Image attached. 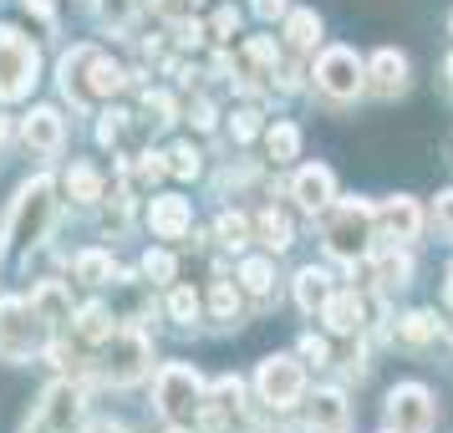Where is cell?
I'll return each mask as SVG.
<instances>
[{"label": "cell", "instance_id": "obj_34", "mask_svg": "<svg viewBox=\"0 0 453 433\" xmlns=\"http://www.w3.org/2000/svg\"><path fill=\"white\" fill-rule=\"evenodd\" d=\"M168 174V153H153V148H143V153H133L123 164V179H143V184H153V179H164Z\"/></svg>", "mask_w": 453, "mask_h": 433}, {"label": "cell", "instance_id": "obj_23", "mask_svg": "<svg viewBox=\"0 0 453 433\" xmlns=\"http://www.w3.org/2000/svg\"><path fill=\"white\" fill-rule=\"evenodd\" d=\"M255 235H260V245H265L270 255H286V250L296 245V225H290L275 205H265L260 214H255Z\"/></svg>", "mask_w": 453, "mask_h": 433}, {"label": "cell", "instance_id": "obj_31", "mask_svg": "<svg viewBox=\"0 0 453 433\" xmlns=\"http://www.w3.org/2000/svg\"><path fill=\"white\" fill-rule=\"evenodd\" d=\"M164 311H168V321H173V327H184V331H188L194 321H199L204 301H199V290H194V286H168Z\"/></svg>", "mask_w": 453, "mask_h": 433}, {"label": "cell", "instance_id": "obj_20", "mask_svg": "<svg viewBox=\"0 0 453 433\" xmlns=\"http://www.w3.org/2000/svg\"><path fill=\"white\" fill-rule=\"evenodd\" d=\"M275 62H280V46L270 42V36H250L245 46H240V77H245V87L255 82H275Z\"/></svg>", "mask_w": 453, "mask_h": 433}, {"label": "cell", "instance_id": "obj_1", "mask_svg": "<svg viewBox=\"0 0 453 433\" xmlns=\"http://www.w3.org/2000/svg\"><path fill=\"white\" fill-rule=\"evenodd\" d=\"M57 77H62V97L77 112H87L92 103H103L112 92H123L127 82V72L112 57H103L97 46H72L62 57V66H57Z\"/></svg>", "mask_w": 453, "mask_h": 433}, {"label": "cell", "instance_id": "obj_3", "mask_svg": "<svg viewBox=\"0 0 453 433\" xmlns=\"http://www.w3.org/2000/svg\"><path fill=\"white\" fill-rule=\"evenodd\" d=\"M372 229H377V209L367 199H342V205L326 209V225H321V245H326L331 260L342 266H357L372 255Z\"/></svg>", "mask_w": 453, "mask_h": 433}, {"label": "cell", "instance_id": "obj_2", "mask_svg": "<svg viewBox=\"0 0 453 433\" xmlns=\"http://www.w3.org/2000/svg\"><path fill=\"white\" fill-rule=\"evenodd\" d=\"M51 220H57V179L51 174H36V179H26L16 189V199H11V214H5V245L11 250H36L46 245V235H51Z\"/></svg>", "mask_w": 453, "mask_h": 433}, {"label": "cell", "instance_id": "obj_45", "mask_svg": "<svg viewBox=\"0 0 453 433\" xmlns=\"http://www.w3.org/2000/svg\"><path fill=\"white\" fill-rule=\"evenodd\" d=\"M118 138H123V112H103V123H97V143L112 148Z\"/></svg>", "mask_w": 453, "mask_h": 433}, {"label": "cell", "instance_id": "obj_19", "mask_svg": "<svg viewBox=\"0 0 453 433\" xmlns=\"http://www.w3.org/2000/svg\"><path fill=\"white\" fill-rule=\"evenodd\" d=\"M306 413H311V429H316V433L347 429V418H351L347 392H342V388H316V392H311V403H306Z\"/></svg>", "mask_w": 453, "mask_h": 433}, {"label": "cell", "instance_id": "obj_4", "mask_svg": "<svg viewBox=\"0 0 453 433\" xmlns=\"http://www.w3.org/2000/svg\"><path fill=\"white\" fill-rule=\"evenodd\" d=\"M204 392H209V383L199 377V367H188V362H164L158 377H153V408H158L164 423H199Z\"/></svg>", "mask_w": 453, "mask_h": 433}, {"label": "cell", "instance_id": "obj_38", "mask_svg": "<svg viewBox=\"0 0 453 433\" xmlns=\"http://www.w3.org/2000/svg\"><path fill=\"white\" fill-rule=\"evenodd\" d=\"M143 275L153 286H173V275H179V260L168 255V250H148L143 255Z\"/></svg>", "mask_w": 453, "mask_h": 433}, {"label": "cell", "instance_id": "obj_17", "mask_svg": "<svg viewBox=\"0 0 453 433\" xmlns=\"http://www.w3.org/2000/svg\"><path fill=\"white\" fill-rule=\"evenodd\" d=\"M21 133H26V148H31V153L57 159V153H62V143H66V118L57 112V107H31Z\"/></svg>", "mask_w": 453, "mask_h": 433}, {"label": "cell", "instance_id": "obj_47", "mask_svg": "<svg viewBox=\"0 0 453 433\" xmlns=\"http://www.w3.org/2000/svg\"><path fill=\"white\" fill-rule=\"evenodd\" d=\"M92 433H127L123 423H112V418H107V423H92Z\"/></svg>", "mask_w": 453, "mask_h": 433}, {"label": "cell", "instance_id": "obj_51", "mask_svg": "<svg viewBox=\"0 0 453 433\" xmlns=\"http://www.w3.org/2000/svg\"><path fill=\"white\" fill-rule=\"evenodd\" d=\"M382 433H397V429H382Z\"/></svg>", "mask_w": 453, "mask_h": 433}, {"label": "cell", "instance_id": "obj_30", "mask_svg": "<svg viewBox=\"0 0 453 433\" xmlns=\"http://www.w3.org/2000/svg\"><path fill=\"white\" fill-rule=\"evenodd\" d=\"M72 275H77L82 286H107V281H112V255H107V250H77V255H72Z\"/></svg>", "mask_w": 453, "mask_h": 433}, {"label": "cell", "instance_id": "obj_27", "mask_svg": "<svg viewBox=\"0 0 453 433\" xmlns=\"http://www.w3.org/2000/svg\"><path fill=\"white\" fill-rule=\"evenodd\" d=\"M66 194H72V205H103V174L92 164H72L66 168Z\"/></svg>", "mask_w": 453, "mask_h": 433}, {"label": "cell", "instance_id": "obj_13", "mask_svg": "<svg viewBox=\"0 0 453 433\" xmlns=\"http://www.w3.org/2000/svg\"><path fill=\"white\" fill-rule=\"evenodd\" d=\"M148 229H153V240H188L194 235V205L184 194H153L148 199Z\"/></svg>", "mask_w": 453, "mask_h": 433}, {"label": "cell", "instance_id": "obj_28", "mask_svg": "<svg viewBox=\"0 0 453 433\" xmlns=\"http://www.w3.org/2000/svg\"><path fill=\"white\" fill-rule=\"evenodd\" d=\"M321 42V16L316 11H290L286 16V46L290 51H316Z\"/></svg>", "mask_w": 453, "mask_h": 433}, {"label": "cell", "instance_id": "obj_33", "mask_svg": "<svg viewBox=\"0 0 453 433\" xmlns=\"http://www.w3.org/2000/svg\"><path fill=\"white\" fill-rule=\"evenodd\" d=\"M408 281H412V260L408 255H397V245L382 250V255H377V286L382 290H403Z\"/></svg>", "mask_w": 453, "mask_h": 433}, {"label": "cell", "instance_id": "obj_50", "mask_svg": "<svg viewBox=\"0 0 453 433\" xmlns=\"http://www.w3.org/2000/svg\"><path fill=\"white\" fill-rule=\"evenodd\" d=\"M0 143H5V112H0Z\"/></svg>", "mask_w": 453, "mask_h": 433}, {"label": "cell", "instance_id": "obj_26", "mask_svg": "<svg viewBox=\"0 0 453 433\" xmlns=\"http://www.w3.org/2000/svg\"><path fill=\"white\" fill-rule=\"evenodd\" d=\"M209 316H214V327H240V281L209 286Z\"/></svg>", "mask_w": 453, "mask_h": 433}, {"label": "cell", "instance_id": "obj_18", "mask_svg": "<svg viewBox=\"0 0 453 433\" xmlns=\"http://www.w3.org/2000/svg\"><path fill=\"white\" fill-rule=\"evenodd\" d=\"M362 316H367V306H362L357 290H331L326 306H321V321H326L331 336H357L362 331Z\"/></svg>", "mask_w": 453, "mask_h": 433}, {"label": "cell", "instance_id": "obj_39", "mask_svg": "<svg viewBox=\"0 0 453 433\" xmlns=\"http://www.w3.org/2000/svg\"><path fill=\"white\" fill-rule=\"evenodd\" d=\"M260 112H255V107H240V112H234V118H229V133H234V143H255V138H260Z\"/></svg>", "mask_w": 453, "mask_h": 433}, {"label": "cell", "instance_id": "obj_32", "mask_svg": "<svg viewBox=\"0 0 453 433\" xmlns=\"http://www.w3.org/2000/svg\"><path fill=\"white\" fill-rule=\"evenodd\" d=\"M265 148H270V159H275V164L301 159V128L286 123V118H280V123H270V128H265Z\"/></svg>", "mask_w": 453, "mask_h": 433}, {"label": "cell", "instance_id": "obj_37", "mask_svg": "<svg viewBox=\"0 0 453 433\" xmlns=\"http://www.w3.org/2000/svg\"><path fill=\"white\" fill-rule=\"evenodd\" d=\"M97 16H103V26H112V31L123 36V31H133V21H138V0H97Z\"/></svg>", "mask_w": 453, "mask_h": 433}, {"label": "cell", "instance_id": "obj_21", "mask_svg": "<svg viewBox=\"0 0 453 433\" xmlns=\"http://www.w3.org/2000/svg\"><path fill=\"white\" fill-rule=\"evenodd\" d=\"M26 301L36 306V316H42L46 327H66V321H72V290H66L62 281H36Z\"/></svg>", "mask_w": 453, "mask_h": 433}, {"label": "cell", "instance_id": "obj_24", "mask_svg": "<svg viewBox=\"0 0 453 433\" xmlns=\"http://www.w3.org/2000/svg\"><path fill=\"white\" fill-rule=\"evenodd\" d=\"M72 331L82 336L87 347H103L107 336L118 331V321H112V311H107V306H97V301H92V306L72 311Z\"/></svg>", "mask_w": 453, "mask_h": 433}, {"label": "cell", "instance_id": "obj_42", "mask_svg": "<svg viewBox=\"0 0 453 433\" xmlns=\"http://www.w3.org/2000/svg\"><path fill=\"white\" fill-rule=\"evenodd\" d=\"M433 229H438L443 240H453V189H443V194L433 199Z\"/></svg>", "mask_w": 453, "mask_h": 433}, {"label": "cell", "instance_id": "obj_9", "mask_svg": "<svg viewBox=\"0 0 453 433\" xmlns=\"http://www.w3.org/2000/svg\"><path fill=\"white\" fill-rule=\"evenodd\" d=\"M255 392H260L265 408L290 413L306 398V367H301V357H286V352L260 357V367H255Z\"/></svg>", "mask_w": 453, "mask_h": 433}, {"label": "cell", "instance_id": "obj_15", "mask_svg": "<svg viewBox=\"0 0 453 433\" xmlns=\"http://www.w3.org/2000/svg\"><path fill=\"white\" fill-rule=\"evenodd\" d=\"M290 199L306 209V214H326L336 205V174L326 164H306L296 168V179H290Z\"/></svg>", "mask_w": 453, "mask_h": 433}, {"label": "cell", "instance_id": "obj_40", "mask_svg": "<svg viewBox=\"0 0 453 433\" xmlns=\"http://www.w3.org/2000/svg\"><path fill=\"white\" fill-rule=\"evenodd\" d=\"M234 31H240V11H234V5H219L214 21H209V36H214V42H234Z\"/></svg>", "mask_w": 453, "mask_h": 433}, {"label": "cell", "instance_id": "obj_12", "mask_svg": "<svg viewBox=\"0 0 453 433\" xmlns=\"http://www.w3.org/2000/svg\"><path fill=\"white\" fill-rule=\"evenodd\" d=\"M240 413H245V383H240V377H214V383H209V392H204L199 433H225Z\"/></svg>", "mask_w": 453, "mask_h": 433}, {"label": "cell", "instance_id": "obj_41", "mask_svg": "<svg viewBox=\"0 0 453 433\" xmlns=\"http://www.w3.org/2000/svg\"><path fill=\"white\" fill-rule=\"evenodd\" d=\"M143 112H158L153 123H179V103L168 92H143Z\"/></svg>", "mask_w": 453, "mask_h": 433}, {"label": "cell", "instance_id": "obj_46", "mask_svg": "<svg viewBox=\"0 0 453 433\" xmlns=\"http://www.w3.org/2000/svg\"><path fill=\"white\" fill-rule=\"evenodd\" d=\"M188 118H194V128H214V103H209V97H199V103L188 107Z\"/></svg>", "mask_w": 453, "mask_h": 433}, {"label": "cell", "instance_id": "obj_11", "mask_svg": "<svg viewBox=\"0 0 453 433\" xmlns=\"http://www.w3.org/2000/svg\"><path fill=\"white\" fill-rule=\"evenodd\" d=\"M388 429L397 433H433V418H438V403L423 383H397L388 392Z\"/></svg>", "mask_w": 453, "mask_h": 433}, {"label": "cell", "instance_id": "obj_16", "mask_svg": "<svg viewBox=\"0 0 453 433\" xmlns=\"http://www.w3.org/2000/svg\"><path fill=\"white\" fill-rule=\"evenodd\" d=\"M408 57L397 51V46H382V51H372V62H367V92H377V97H403L408 92Z\"/></svg>", "mask_w": 453, "mask_h": 433}, {"label": "cell", "instance_id": "obj_14", "mask_svg": "<svg viewBox=\"0 0 453 433\" xmlns=\"http://www.w3.org/2000/svg\"><path fill=\"white\" fill-rule=\"evenodd\" d=\"M377 229L388 235L392 245H412V240L423 235V209H418V199H412V194L382 199V205H377Z\"/></svg>", "mask_w": 453, "mask_h": 433}, {"label": "cell", "instance_id": "obj_48", "mask_svg": "<svg viewBox=\"0 0 453 433\" xmlns=\"http://www.w3.org/2000/svg\"><path fill=\"white\" fill-rule=\"evenodd\" d=\"M164 433H194V423H168Z\"/></svg>", "mask_w": 453, "mask_h": 433}, {"label": "cell", "instance_id": "obj_22", "mask_svg": "<svg viewBox=\"0 0 453 433\" xmlns=\"http://www.w3.org/2000/svg\"><path fill=\"white\" fill-rule=\"evenodd\" d=\"M443 336V321H438V311H408V316H397V342L412 352L433 347Z\"/></svg>", "mask_w": 453, "mask_h": 433}, {"label": "cell", "instance_id": "obj_43", "mask_svg": "<svg viewBox=\"0 0 453 433\" xmlns=\"http://www.w3.org/2000/svg\"><path fill=\"white\" fill-rule=\"evenodd\" d=\"M301 362H316V367H331V342L326 336H301Z\"/></svg>", "mask_w": 453, "mask_h": 433}, {"label": "cell", "instance_id": "obj_35", "mask_svg": "<svg viewBox=\"0 0 453 433\" xmlns=\"http://www.w3.org/2000/svg\"><path fill=\"white\" fill-rule=\"evenodd\" d=\"M214 235H219L225 250H245L250 235H255V220H245L240 209H229V214H219V229H214Z\"/></svg>", "mask_w": 453, "mask_h": 433}, {"label": "cell", "instance_id": "obj_44", "mask_svg": "<svg viewBox=\"0 0 453 433\" xmlns=\"http://www.w3.org/2000/svg\"><path fill=\"white\" fill-rule=\"evenodd\" d=\"M250 11H255L260 21H286V16H290V0H250Z\"/></svg>", "mask_w": 453, "mask_h": 433}, {"label": "cell", "instance_id": "obj_53", "mask_svg": "<svg viewBox=\"0 0 453 433\" xmlns=\"http://www.w3.org/2000/svg\"><path fill=\"white\" fill-rule=\"evenodd\" d=\"M336 433H342V429H336Z\"/></svg>", "mask_w": 453, "mask_h": 433}, {"label": "cell", "instance_id": "obj_25", "mask_svg": "<svg viewBox=\"0 0 453 433\" xmlns=\"http://www.w3.org/2000/svg\"><path fill=\"white\" fill-rule=\"evenodd\" d=\"M331 290H336V286H331V275L321 266L296 270V306H301V311H321Z\"/></svg>", "mask_w": 453, "mask_h": 433}, {"label": "cell", "instance_id": "obj_52", "mask_svg": "<svg viewBox=\"0 0 453 433\" xmlns=\"http://www.w3.org/2000/svg\"><path fill=\"white\" fill-rule=\"evenodd\" d=\"M449 31H453V16H449Z\"/></svg>", "mask_w": 453, "mask_h": 433}, {"label": "cell", "instance_id": "obj_6", "mask_svg": "<svg viewBox=\"0 0 453 433\" xmlns=\"http://www.w3.org/2000/svg\"><path fill=\"white\" fill-rule=\"evenodd\" d=\"M97 372H103V383H112V388H133V383H143L148 372H153V336L138 331V327H118L103 342V362H97Z\"/></svg>", "mask_w": 453, "mask_h": 433}, {"label": "cell", "instance_id": "obj_7", "mask_svg": "<svg viewBox=\"0 0 453 433\" xmlns=\"http://www.w3.org/2000/svg\"><path fill=\"white\" fill-rule=\"evenodd\" d=\"M46 321L36 316L31 301L5 296L0 301V362H31L36 352H46Z\"/></svg>", "mask_w": 453, "mask_h": 433}, {"label": "cell", "instance_id": "obj_29", "mask_svg": "<svg viewBox=\"0 0 453 433\" xmlns=\"http://www.w3.org/2000/svg\"><path fill=\"white\" fill-rule=\"evenodd\" d=\"M240 290H250V296L270 301V290H275V260H265V255H250V260H240Z\"/></svg>", "mask_w": 453, "mask_h": 433}, {"label": "cell", "instance_id": "obj_36", "mask_svg": "<svg viewBox=\"0 0 453 433\" xmlns=\"http://www.w3.org/2000/svg\"><path fill=\"white\" fill-rule=\"evenodd\" d=\"M168 174H173V179H199V174H204V153L194 143H173L168 148Z\"/></svg>", "mask_w": 453, "mask_h": 433}, {"label": "cell", "instance_id": "obj_5", "mask_svg": "<svg viewBox=\"0 0 453 433\" xmlns=\"http://www.w3.org/2000/svg\"><path fill=\"white\" fill-rule=\"evenodd\" d=\"M42 82V51L16 26H0V103H26Z\"/></svg>", "mask_w": 453, "mask_h": 433}, {"label": "cell", "instance_id": "obj_8", "mask_svg": "<svg viewBox=\"0 0 453 433\" xmlns=\"http://www.w3.org/2000/svg\"><path fill=\"white\" fill-rule=\"evenodd\" d=\"M311 82H316V92L331 97V103H357V97L367 92V62H362L351 46H326V51L316 57V66H311Z\"/></svg>", "mask_w": 453, "mask_h": 433}, {"label": "cell", "instance_id": "obj_10", "mask_svg": "<svg viewBox=\"0 0 453 433\" xmlns=\"http://www.w3.org/2000/svg\"><path fill=\"white\" fill-rule=\"evenodd\" d=\"M82 388L77 383H51V388L42 392V403H36V413L26 418L21 433H72L77 423H82Z\"/></svg>", "mask_w": 453, "mask_h": 433}, {"label": "cell", "instance_id": "obj_49", "mask_svg": "<svg viewBox=\"0 0 453 433\" xmlns=\"http://www.w3.org/2000/svg\"><path fill=\"white\" fill-rule=\"evenodd\" d=\"M443 77H449V92H453V57L443 62Z\"/></svg>", "mask_w": 453, "mask_h": 433}]
</instances>
